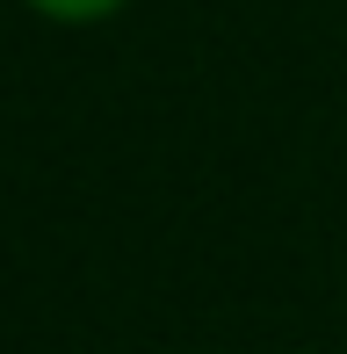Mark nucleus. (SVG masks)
I'll return each mask as SVG.
<instances>
[{
    "instance_id": "1",
    "label": "nucleus",
    "mask_w": 347,
    "mask_h": 354,
    "mask_svg": "<svg viewBox=\"0 0 347 354\" xmlns=\"http://www.w3.org/2000/svg\"><path fill=\"white\" fill-rule=\"evenodd\" d=\"M29 15H44V22H58V29H94V22H116L131 0H22Z\"/></svg>"
}]
</instances>
